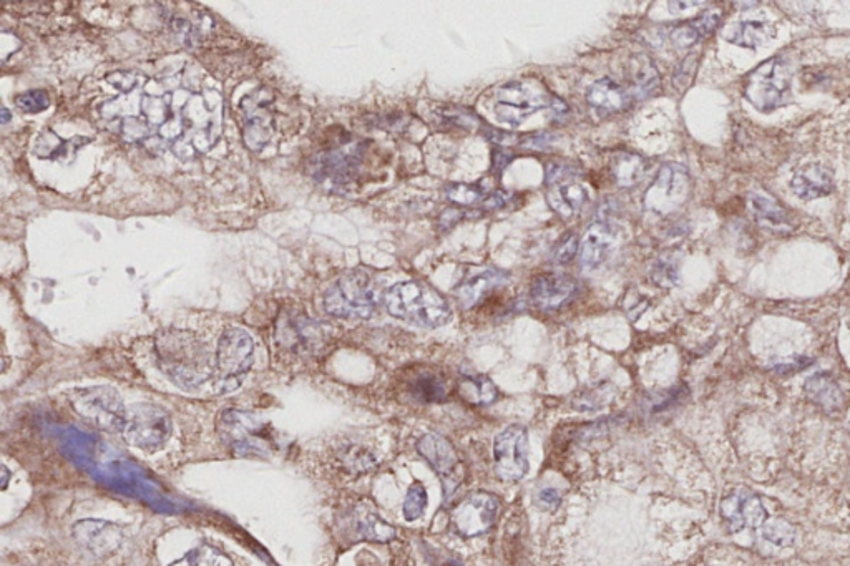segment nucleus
Masks as SVG:
<instances>
[{"label": "nucleus", "mask_w": 850, "mask_h": 566, "mask_svg": "<svg viewBox=\"0 0 850 566\" xmlns=\"http://www.w3.org/2000/svg\"><path fill=\"white\" fill-rule=\"evenodd\" d=\"M171 566H233L230 558L218 548L211 545H200L186 553L185 557Z\"/></svg>", "instance_id": "obj_29"}, {"label": "nucleus", "mask_w": 850, "mask_h": 566, "mask_svg": "<svg viewBox=\"0 0 850 566\" xmlns=\"http://www.w3.org/2000/svg\"><path fill=\"white\" fill-rule=\"evenodd\" d=\"M459 392L465 401L475 405L494 404L499 397V391L494 386V382L485 376L464 377L460 381Z\"/></svg>", "instance_id": "obj_27"}, {"label": "nucleus", "mask_w": 850, "mask_h": 566, "mask_svg": "<svg viewBox=\"0 0 850 566\" xmlns=\"http://www.w3.org/2000/svg\"><path fill=\"white\" fill-rule=\"evenodd\" d=\"M435 117L439 120L440 127L445 128H465V130H472L479 123V118L475 117L474 112H469V110L459 107L439 108L435 112Z\"/></svg>", "instance_id": "obj_31"}, {"label": "nucleus", "mask_w": 850, "mask_h": 566, "mask_svg": "<svg viewBox=\"0 0 850 566\" xmlns=\"http://www.w3.org/2000/svg\"><path fill=\"white\" fill-rule=\"evenodd\" d=\"M849 327H850V324H849Z\"/></svg>", "instance_id": "obj_44"}, {"label": "nucleus", "mask_w": 850, "mask_h": 566, "mask_svg": "<svg viewBox=\"0 0 850 566\" xmlns=\"http://www.w3.org/2000/svg\"><path fill=\"white\" fill-rule=\"evenodd\" d=\"M387 313L414 326L435 329L449 323V303L424 281H402L387 289L384 296Z\"/></svg>", "instance_id": "obj_2"}, {"label": "nucleus", "mask_w": 850, "mask_h": 566, "mask_svg": "<svg viewBox=\"0 0 850 566\" xmlns=\"http://www.w3.org/2000/svg\"><path fill=\"white\" fill-rule=\"evenodd\" d=\"M499 513V500L492 493H470L452 512V525L462 537H479L489 532Z\"/></svg>", "instance_id": "obj_11"}, {"label": "nucleus", "mask_w": 850, "mask_h": 566, "mask_svg": "<svg viewBox=\"0 0 850 566\" xmlns=\"http://www.w3.org/2000/svg\"><path fill=\"white\" fill-rule=\"evenodd\" d=\"M588 193L582 185L572 183V181H563L562 185H553L552 190L548 193V203L553 210L560 213L562 216H570L582 210V206L587 203Z\"/></svg>", "instance_id": "obj_25"}, {"label": "nucleus", "mask_w": 850, "mask_h": 566, "mask_svg": "<svg viewBox=\"0 0 850 566\" xmlns=\"http://www.w3.org/2000/svg\"><path fill=\"white\" fill-rule=\"evenodd\" d=\"M495 474L504 482H518L528 472V432L522 425H509L494 442Z\"/></svg>", "instance_id": "obj_10"}, {"label": "nucleus", "mask_w": 850, "mask_h": 566, "mask_svg": "<svg viewBox=\"0 0 850 566\" xmlns=\"http://www.w3.org/2000/svg\"><path fill=\"white\" fill-rule=\"evenodd\" d=\"M15 103L22 112L39 113L44 112L50 105L49 93L45 90H29L15 97Z\"/></svg>", "instance_id": "obj_36"}, {"label": "nucleus", "mask_w": 850, "mask_h": 566, "mask_svg": "<svg viewBox=\"0 0 850 566\" xmlns=\"http://www.w3.org/2000/svg\"><path fill=\"white\" fill-rule=\"evenodd\" d=\"M789 92L791 72L781 57L764 60L744 79V97L759 112L769 113L782 107Z\"/></svg>", "instance_id": "obj_5"}, {"label": "nucleus", "mask_w": 850, "mask_h": 566, "mask_svg": "<svg viewBox=\"0 0 850 566\" xmlns=\"http://www.w3.org/2000/svg\"><path fill=\"white\" fill-rule=\"evenodd\" d=\"M158 364L181 387L201 386L213 379L215 366L203 342L188 331L170 329L157 337Z\"/></svg>", "instance_id": "obj_1"}, {"label": "nucleus", "mask_w": 850, "mask_h": 566, "mask_svg": "<svg viewBox=\"0 0 850 566\" xmlns=\"http://www.w3.org/2000/svg\"><path fill=\"white\" fill-rule=\"evenodd\" d=\"M359 530L367 540L374 542H389L396 535L394 528L381 517H377L376 513H366L359 522Z\"/></svg>", "instance_id": "obj_32"}, {"label": "nucleus", "mask_w": 850, "mask_h": 566, "mask_svg": "<svg viewBox=\"0 0 850 566\" xmlns=\"http://www.w3.org/2000/svg\"><path fill=\"white\" fill-rule=\"evenodd\" d=\"M75 412L88 424L105 432H123L128 410L122 397L112 387H87L70 397Z\"/></svg>", "instance_id": "obj_6"}, {"label": "nucleus", "mask_w": 850, "mask_h": 566, "mask_svg": "<svg viewBox=\"0 0 850 566\" xmlns=\"http://www.w3.org/2000/svg\"><path fill=\"white\" fill-rule=\"evenodd\" d=\"M507 279H509V276L502 271L487 269V271L470 276L469 279H465L464 283L457 286L455 298L459 299V303L465 309L474 308L490 291L504 286Z\"/></svg>", "instance_id": "obj_18"}, {"label": "nucleus", "mask_w": 850, "mask_h": 566, "mask_svg": "<svg viewBox=\"0 0 850 566\" xmlns=\"http://www.w3.org/2000/svg\"><path fill=\"white\" fill-rule=\"evenodd\" d=\"M791 188L801 200H819L834 190V173L821 163L802 166L792 176Z\"/></svg>", "instance_id": "obj_16"}, {"label": "nucleus", "mask_w": 850, "mask_h": 566, "mask_svg": "<svg viewBox=\"0 0 850 566\" xmlns=\"http://www.w3.org/2000/svg\"><path fill=\"white\" fill-rule=\"evenodd\" d=\"M633 80L641 93H651L660 85V74L653 62L641 55L638 62H633Z\"/></svg>", "instance_id": "obj_33"}, {"label": "nucleus", "mask_w": 850, "mask_h": 566, "mask_svg": "<svg viewBox=\"0 0 850 566\" xmlns=\"http://www.w3.org/2000/svg\"><path fill=\"white\" fill-rule=\"evenodd\" d=\"M560 502H562V497H560V492L555 490V488H545V490L538 493V503L545 510H555L560 505Z\"/></svg>", "instance_id": "obj_39"}, {"label": "nucleus", "mask_w": 850, "mask_h": 566, "mask_svg": "<svg viewBox=\"0 0 850 566\" xmlns=\"http://www.w3.org/2000/svg\"><path fill=\"white\" fill-rule=\"evenodd\" d=\"M721 517L731 533L761 528L769 520L761 498L748 488H738L723 498Z\"/></svg>", "instance_id": "obj_13"}, {"label": "nucleus", "mask_w": 850, "mask_h": 566, "mask_svg": "<svg viewBox=\"0 0 850 566\" xmlns=\"http://www.w3.org/2000/svg\"><path fill=\"white\" fill-rule=\"evenodd\" d=\"M751 206H753L754 218L758 221L759 226H763L764 230H791V216L787 213L786 208L779 201L774 200L772 196L764 195V193L753 195Z\"/></svg>", "instance_id": "obj_21"}, {"label": "nucleus", "mask_w": 850, "mask_h": 566, "mask_svg": "<svg viewBox=\"0 0 850 566\" xmlns=\"http://www.w3.org/2000/svg\"><path fill=\"white\" fill-rule=\"evenodd\" d=\"M651 278L656 284L671 288L680 281V271L673 259H660L656 261L655 268L651 271Z\"/></svg>", "instance_id": "obj_37"}, {"label": "nucleus", "mask_w": 850, "mask_h": 566, "mask_svg": "<svg viewBox=\"0 0 850 566\" xmlns=\"http://www.w3.org/2000/svg\"><path fill=\"white\" fill-rule=\"evenodd\" d=\"M444 566H464L460 562H455V560H450V562H445Z\"/></svg>", "instance_id": "obj_42"}, {"label": "nucleus", "mask_w": 850, "mask_h": 566, "mask_svg": "<svg viewBox=\"0 0 850 566\" xmlns=\"http://www.w3.org/2000/svg\"><path fill=\"white\" fill-rule=\"evenodd\" d=\"M719 20H721L719 12H706L698 19L689 20L686 24L676 27L671 34V40L680 49L693 47V45L698 44L699 40H703L704 37H708L711 32H714V29L718 27Z\"/></svg>", "instance_id": "obj_24"}, {"label": "nucleus", "mask_w": 850, "mask_h": 566, "mask_svg": "<svg viewBox=\"0 0 850 566\" xmlns=\"http://www.w3.org/2000/svg\"><path fill=\"white\" fill-rule=\"evenodd\" d=\"M691 176L684 166L668 163L661 166L650 190L646 191L645 206L658 215H668L688 201Z\"/></svg>", "instance_id": "obj_9"}, {"label": "nucleus", "mask_w": 850, "mask_h": 566, "mask_svg": "<svg viewBox=\"0 0 850 566\" xmlns=\"http://www.w3.org/2000/svg\"><path fill=\"white\" fill-rule=\"evenodd\" d=\"M361 158V145L339 148V150H334V152L321 157L318 170L324 176H329V178H333L338 183L339 181H349L354 176V173H356L357 166L361 163Z\"/></svg>", "instance_id": "obj_20"}, {"label": "nucleus", "mask_w": 850, "mask_h": 566, "mask_svg": "<svg viewBox=\"0 0 850 566\" xmlns=\"http://www.w3.org/2000/svg\"><path fill=\"white\" fill-rule=\"evenodd\" d=\"M763 538L774 547H792L796 542V528L786 520H767L763 527Z\"/></svg>", "instance_id": "obj_30"}, {"label": "nucleus", "mask_w": 850, "mask_h": 566, "mask_svg": "<svg viewBox=\"0 0 850 566\" xmlns=\"http://www.w3.org/2000/svg\"><path fill=\"white\" fill-rule=\"evenodd\" d=\"M611 170L615 173L616 183L621 186L635 185L645 173V160L638 155L623 153L613 160Z\"/></svg>", "instance_id": "obj_28"}, {"label": "nucleus", "mask_w": 850, "mask_h": 566, "mask_svg": "<svg viewBox=\"0 0 850 566\" xmlns=\"http://www.w3.org/2000/svg\"><path fill=\"white\" fill-rule=\"evenodd\" d=\"M417 452L434 469L435 474L439 475L444 484L445 495L452 497L464 477V469L460 465L459 454L454 445L440 435L427 434L417 442Z\"/></svg>", "instance_id": "obj_12"}, {"label": "nucleus", "mask_w": 850, "mask_h": 566, "mask_svg": "<svg viewBox=\"0 0 850 566\" xmlns=\"http://www.w3.org/2000/svg\"><path fill=\"white\" fill-rule=\"evenodd\" d=\"M447 198L459 205H474L480 198L485 196V188L479 183L469 185V183H455V185L447 186Z\"/></svg>", "instance_id": "obj_35"}, {"label": "nucleus", "mask_w": 850, "mask_h": 566, "mask_svg": "<svg viewBox=\"0 0 850 566\" xmlns=\"http://www.w3.org/2000/svg\"><path fill=\"white\" fill-rule=\"evenodd\" d=\"M379 304L376 279L366 269L342 274L324 296V308L342 319H369Z\"/></svg>", "instance_id": "obj_3"}, {"label": "nucleus", "mask_w": 850, "mask_h": 566, "mask_svg": "<svg viewBox=\"0 0 850 566\" xmlns=\"http://www.w3.org/2000/svg\"><path fill=\"white\" fill-rule=\"evenodd\" d=\"M615 244V236L606 225H593L580 244V261L583 268L596 269L605 263Z\"/></svg>", "instance_id": "obj_19"}, {"label": "nucleus", "mask_w": 850, "mask_h": 566, "mask_svg": "<svg viewBox=\"0 0 850 566\" xmlns=\"http://www.w3.org/2000/svg\"><path fill=\"white\" fill-rule=\"evenodd\" d=\"M510 201L509 193H504V191H497L494 195H490L485 201V206L487 208H492V210H497V208H504L507 203Z\"/></svg>", "instance_id": "obj_40"}, {"label": "nucleus", "mask_w": 850, "mask_h": 566, "mask_svg": "<svg viewBox=\"0 0 850 566\" xmlns=\"http://www.w3.org/2000/svg\"><path fill=\"white\" fill-rule=\"evenodd\" d=\"M578 293V281L568 274H538L530 286L533 306L542 311H555L570 303Z\"/></svg>", "instance_id": "obj_15"}, {"label": "nucleus", "mask_w": 850, "mask_h": 566, "mask_svg": "<svg viewBox=\"0 0 850 566\" xmlns=\"http://www.w3.org/2000/svg\"><path fill=\"white\" fill-rule=\"evenodd\" d=\"M806 392L814 404L827 412H837L844 405V394L829 374H814L806 381Z\"/></svg>", "instance_id": "obj_23"}, {"label": "nucleus", "mask_w": 850, "mask_h": 566, "mask_svg": "<svg viewBox=\"0 0 850 566\" xmlns=\"http://www.w3.org/2000/svg\"><path fill=\"white\" fill-rule=\"evenodd\" d=\"M427 508V492L421 482L414 484L407 490L406 500H404V518L407 522H416L424 515Z\"/></svg>", "instance_id": "obj_34"}, {"label": "nucleus", "mask_w": 850, "mask_h": 566, "mask_svg": "<svg viewBox=\"0 0 850 566\" xmlns=\"http://www.w3.org/2000/svg\"><path fill=\"white\" fill-rule=\"evenodd\" d=\"M552 97L542 88L532 87L525 82H510L499 88L495 97L494 112L500 123L518 127L530 115L550 105Z\"/></svg>", "instance_id": "obj_8"}, {"label": "nucleus", "mask_w": 850, "mask_h": 566, "mask_svg": "<svg viewBox=\"0 0 850 566\" xmlns=\"http://www.w3.org/2000/svg\"><path fill=\"white\" fill-rule=\"evenodd\" d=\"M255 359L253 337L240 327H230L223 332L218 349L213 381L220 394L235 391L240 387Z\"/></svg>", "instance_id": "obj_4"}, {"label": "nucleus", "mask_w": 850, "mask_h": 566, "mask_svg": "<svg viewBox=\"0 0 850 566\" xmlns=\"http://www.w3.org/2000/svg\"><path fill=\"white\" fill-rule=\"evenodd\" d=\"M723 37L744 49H758L767 39H771L772 30L763 20H739L726 27Z\"/></svg>", "instance_id": "obj_22"}, {"label": "nucleus", "mask_w": 850, "mask_h": 566, "mask_svg": "<svg viewBox=\"0 0 850 566\" xmlns=\"http://www.w3.org/2000/svg\"><path fill=\"white\" fill-rule=\"evenodd\" d=\"M578 253V240L577 236L570 233V235L565 236L560 243L555 246L553 249V263L557 264H567L575 258V254Z\"/></svg>", "instance_id": "obj_38"}, {"label": "nucleus", "mask_w": 850, "mask_h": 566, "mask_svg": "<svg viewBox=\"0 0 850 566\" xmlns=\"http://www.w3.org/2000/svg\"><path fill=\"white\" fill-rule=\"evenodd\" d=\"M74 537L80 547L93 557L108 558L122 547V528L105 520H82L75 523Z\"/></svg>", "instance_id": "obj_14"}, {"label": "nucleus", "mask_w": 850, "mask_h": 566, "mask_svg": "<svg viewBox=\"0 0 850 566\" xmlns=\"http://www.w3.org/2000/svg\"><path fill=\"white\" fill-rule=\"evenodd\" d=\"M411 394L414 401L432 404V402H444L447 399V394H449V389H447V382L442 377L424 372V374H419L412 379Z\"/></svg>", "instance_id": "obj_26"}, {"label": "nucleus", "mask_w": 850, "mask_h": 566, "mask_svg": "<svg viewBox=\"0 0 850 566\" xmlns=\"http://www.w3.org/2000/svg\"><path fill=\"white\" fill-rule=\"evenodd\" d=\"M512 160V153L504 152V150L494 153V166H499L497 170H505V166L509 165Z\"/></svg>", "instance_id": "obj_41"}, {"label": "nucleus", "mask_w": 850, "mask_h": 566, "mask_svg": "<svg viewBox=\"0 0 850 566\" xmlns=\"http://www.w3.org/2000/svg\"><path fill=\"white\" fill-rule=\"evenodd\" d=\"M128 444L145 454H157L173 434V422L167 410L153 404L135 405L128 410L127 425L122 432Z\"/></svg>", "instance_id": "obj_7"}, {"label": "nucleus", "mask_w": 850, "mask_h": 566, "mask_svg": "<svg viewBox=\"0 0 850 566\" xmlns=\"http://www.w3.org/2000/svg\"><path fill=\"white\" fill-rule=\"evenodd\" d=\"M2 113H4V120H2V122H4V123L9 122V110H7V108H4V112H2Z\"/></svg>", "instance_id": "obj_43"}, {"label": "nucleus", "mask_w": 850, "mask_h": 566, "mask_svg": "<svg viewBox=\"0 0 850 566\" xmlns=\"http://www.w3.org/2000/svg\"><path fill=\"white\" fill-rule=\"evenodd\" d=\"M587 102L600 117H610L628 108L631 97L626 88L606 77L588 87Z\"/></svg>", "instance_id": "obj_17"}]
</instances>
